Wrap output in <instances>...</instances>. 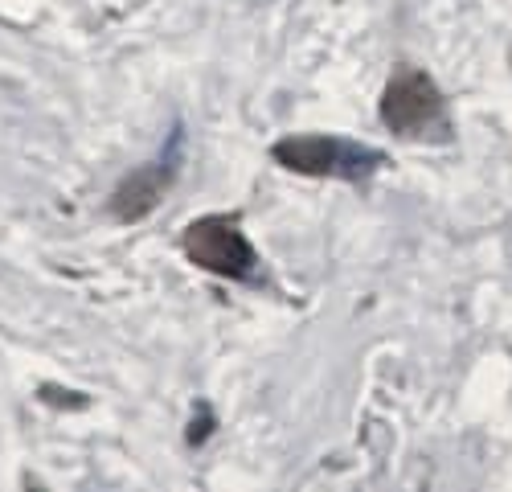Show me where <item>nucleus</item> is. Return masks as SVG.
Instances as JSON below:
<instances>
[{
    "label": "nucleus",
    "instance_id": "obj_4",
    "mask_svg": "<svg viewBox=\"0 0 512 492\" xmlns=\"http://www.w3.org/2000/svg\"><path fill=\"white\" fill-rule=\"evenodd\" d=\"M168 181H173V164H168V160H164V164H148V169H136L132 177H127V181L115 189L111 214H115L119 222H140V218H148L156 205H160Z\"/></svg>",
    "mask_w": 512,
    "mask_h": 492
},
{
    "label": "nucleus",
    "instance_id": "obj_1",
    "mask_svg": "<svg viewBox=\"0 0 512 492\" xmlns=\"http://www.w3.org/2000/svg\"><path fill=\"white\" fill-rule=\"evenodd\" d=\"M271 156L283 164L287 173L300 177H328V181H365L377 173V164L386 160L377 148L345 140V136H287L271 148Z\"/></svg>",
    "mask_w": 512,
    "mask_h": 492
},
{
    "label": "nucleus",
    "instance_id": "obj_3",
    "mask_svg": "<svg viewBox=\"0 0 512 492\" xmlns=\"http://www.w3.org/2000/svg\"><path fill=\"white\" fill-rule=\"evenodd\" d=\"M381 123L398 136H435V132H443L447 115H443V95L435 87V78L414 70V66L398 70L390 78L386 95H381Z\"/></svg>",
    "mask_w": 512,
    "mask_h": 492
},
{
    "label": "nucleus",
    "instance_id": "obj_2",
    "mask_svg": "<svg viewBox=\"0 0 512 492\" xmlns=\"http://www.w3.org/2000/svg\"><path fill=\"white\" fill-rule=\"evenodd\" d=\"M181 251L189 255L193 267L222 279H254V271H259V251L250 246L238 218L226 214H205L189 222L181 234Z\"/></svg>",
    "mask_w": 512,
    "mask_h": 492
}]
</instances>
